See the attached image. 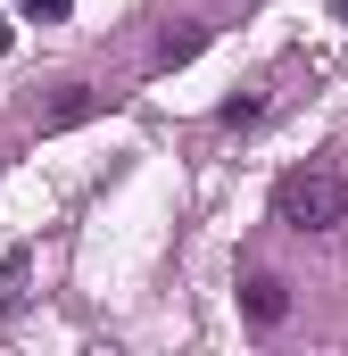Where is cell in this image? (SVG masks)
Returning <instances> with one entry per match:
<instances>
[{
    "mask_svg": "<svg viewBox=\"0 0 348 356\" xmlns=\"http://www.w3.org/2000/svg\"><path fill=\"white\" fill-rule=\"evenodd\" d=\"M274 224H290V232H340L348 224V175L340 166H290L274 182Z\"/></svg>",
    "mask_w": 348,
    "mask_h": 356,
    "instance_id": "1",
    "label": "cell"
},
{
    "mask_svg": "<svg viewBox=\"0 0 348 356\" xmlns=\"http://www.w3.org/2000/svg\"><path fill=\"white\" fill-rule=\"evenodd\" d=\"M241 307H249L258 332H274V323L290 315V282H282V273H249V282H241Z\"/></svg>",
    "mask_w": 348,
    "mask_h": 356,
    "instance_id": "2",
    "label": "cell"
},
{
    "mask_svg": "<svg viewBox=\"0 0 348 356\" xmlns=\"http://www.w3.org/2000/svg\"><path fill=\"white\" fill-rule=\"evenodd\" d=\"M33 307V249H8L0 257V315H25Z\"/></svg>",
    "mask_w": 348,
    "mask_h": 356,
    "instance_id": "3",
    "label": "cell"
},
{
    "mask_svg": "<svg viewBox=\"0 0 348 356\" xmlns=\"http://www.w3.org/2000/svg\"><path fill=\"white\" fill-rule=\"evenodd\" d=\"M91 108H100V91H91V83H67L50 108H42V133H58V124H84Z\"/></svg>",
    "mask_w": 348,
    "mask_h": 356,
    "instance_id": "4",
    "label": "cell"
},
{
    "mask_svg": "<svg viewBox=\"0 0 348 356\" xmlns=\"http://www.w3.org/2000/svg\"><path fill=\"white\" fill-rule=\"evenodd\" d=\"M258 116H265V99H258V91H232V99L216 108V124H224V133H249Z\"/></svg>",
    "mask_w": 348,
    "mask_h": 356,
    "instance_id": "5",
    "label": "cell"
},
{
    "mask_svg": "<svg viewBox=\"0 0 348 356\" xmlns=\"http://www.w3.org/2000/svg\"><path fill=\"white\" fill-rule=\"evenodd\" d=\"M199 42H207V25H182V33H166V42H158V67H182V58H199Z\"/></svg>",
    "mask_w": 348,
    "mask_h": 356,
    "instance_id": "6",
    "label": "cell"
},
{
    "mask_svg": "<svg viewBox=\"0 0 348 356\" xmlns=\"http://www.w3.org/2000/svg\"><path fill=\"white\" fill-rule=\"evenodd\" d=\"M67 8H75V0H25V17H33V25H67Z\"/></svg>",
    "mask_w": 348,
    "mask_h": 356,
    "instance_id": "7",
    "label": "cell"
}]
</instances>
